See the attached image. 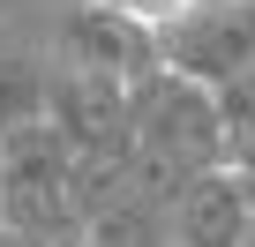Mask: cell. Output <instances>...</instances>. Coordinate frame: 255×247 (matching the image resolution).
<instances>
[{
  "label": "cell",
  "mask_w": 255,
  "mask_h": 247,
  "mask_svg": "<svg viewBox=\"0 0 255 247\" xmlns=\"http://www.w3.org/2000/svg\"><path fill=\"white\" fill-rule=\"evenodd\" d=\"M128 135H135V180L158 187V195H173L188 172L233 158L218 90L180 75V68H165V60L128 82Z\"/></svg>",
  "instance_id": "6da1fadb"
},
{
  "label": "cell",
  "mask_w": 255,
  "mask_h": 247,
  "mask_svg": "<svg viewBox=\"0 0 255 247\" xmlns=\"http://www.w3.org/2000/svg\"><path fill=\"white\" fill-rule=\"evenodd\" d=\"M158 60L195 82H233L255 68V0H188L158 23Z\"/></svg>",
  "instance_id": "7a4b0ae2"
},
{
  "label": "cell",
  "mask_w": 255,
  "mask_h": 247,
  "mask_svg": "<svg viewBox=\"0 0 255 247\" xmlns=\"http://www.w3.org/2000/svg\"><path fill=\"white\" fill-rule=\"evenodd\" d=\"M60 53H68V68H83V75L135 82L143 68H158V23H143V15L113 8V0H90L83 15H68Z\"/></svg>",
  "instance_id": "3957f363"
},
{
  "label": "cell",
  "mask_w": 255,
  "mask_h": 247,
  "mask_svg": "<svg viewBox=\"0 0 255 247\" xmlns=\"http://www.w3.org/2000/svg\"><path fill=\"white\" fill-rule=\"evenodd\" d=\"M165 232L173 240H255V217H248V180H240V165L225 158V165H203V172H188L173 195H165Z\"/></svg>",
  "instance_id": "277c9868"
},
{
  "label": "cell",
  "mask_w": 255,
  "mask_h": 247,
  "mask_svg": "<svg viewBox=\"0 0 255 247\" xmlns=\"http://www.w3.org/2000/svg\"><path fill=\"white\" fill-rule=\"evenodd\" d=\"M45 105H53V82H45L30 60H0V135L45 120Z\"/></svg>",
  "instance_id": "5b68a950"
},
{
  "label": "cell",
  "mask_w": 255,
  "mask_h": 247,
  "mask_svg": "<svg viewBox=\"0 0 255 247\" xmlns=\"http://www.w3.org/2000/svg\"><path fill=\"white\" fill-rule=\"evenodd\" d=\"M113 8L143 15V23H165V15H180V8H188V0H113Z\"/></svg>",
  "instance_id": "8992f818"
},
{
  "label": "cell",
  "mask_w": 255,
  "mask_h": 247,
  "mask_svg": "<svg viewBox=\"0 0 255 247\" xmlns=\"http://www.w3.org/2000/svg\"><path fill=\"white\" fill-rule=\"evenodd\" d=\"M248 143H255V135H248ZM248 143H233V150H248Z\"/></svg>",
  "instance_id": "52a82bcc"
},
{
  "label": "cell",
  "mask_w": 255,
  "mask_h": 247,
  "mask_svg": "<svg viewBox=\"0 0 255 247\" xmlns=\"http://www.w3.org/2000/svg\"><path fill=\"white\" fill-rule=\"evenodd\" d=\"M0 195H8V180H0Z\"/></svg>",
  "instance_id": "ba28073f"
}]
</instances>
